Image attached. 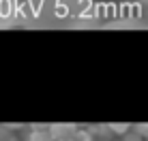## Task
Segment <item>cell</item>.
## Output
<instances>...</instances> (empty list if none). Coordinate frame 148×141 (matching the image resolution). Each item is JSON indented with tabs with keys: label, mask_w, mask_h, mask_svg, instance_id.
<instances>
[{
	"label": "cell",
	"mask_w": 148,
	"mask_h": 141,
	"mask_svg": "<svg viewBox=\"0 0 148 141\" xmlns=\"http://www.w3.org/2000/svg\"><path fill=\"white\" fill-rule=\"evenodd\" d=\"M49 133H52L54 141H75L79 128L75 124H54V126H49Z\"/></svg>",
	"instance_id": "6da1fadb"
},
{
	"label": "cell",
	"mask_w": 148,
	"mask_h": 141,
	"mask_svg": "<svg viewBox=\"0 0 148 141\" xmlns=\"http://www.w3.org/2000/svg\"><path fill=\"white\" fill-rule=\"evenodd\" d=\"M26 141H54V137H52V133H49V126H45V128L34 126V128L28 130Z\"/></svg>",
	"instance_id": "7a4b0ae2"
},
{
	"label": "cell",
	"mask_w": 148,
	"mask_h": 141,
	"mask_svg": "<svg viewBox=\"0 0 148 141\" xmlns=\"http://www.w3.org/2000/svg\"><path fill=\"white\" fill-rule=\"evenodd\" d=\"M110 126H112V133L118 135V137H125V135L133 128V126H129V124H110Z\"/></svg>",
	"instance_id": "3957f363"
},
{
	"label": "cell",
	"mask_w": 148,
	"mask_h": 141,
	"mask_svg": "<svg viewBox=\"0 0 148 141\" xmlns=\"http://www.w3.org/2000/svg\"><path fill=\"white\" fill-rule=\"evenodd\" d=\"M120 141H144V137H142V135L137 133L135 128H131L129 133L125 135V137H120Z\"/></svg>",
	"instance_id": "277c9868"
},
{
	"label": "cell",
	"mask_w": 148,
	"mask_h": 141,
	"mask_svg": "<svg viewBox=\"0 0 148 141\" xmlns=\"http://www.w3.org/2000/svg\"><path fill=\"white\" fill-rule=\"evenodd\" d=\"M133 128H135L137 133H140L142 137H144V139L148 141V124H137V126H133Z\"/></svg>",
	"instance_id": "5b68a950"
}]
</instances>
